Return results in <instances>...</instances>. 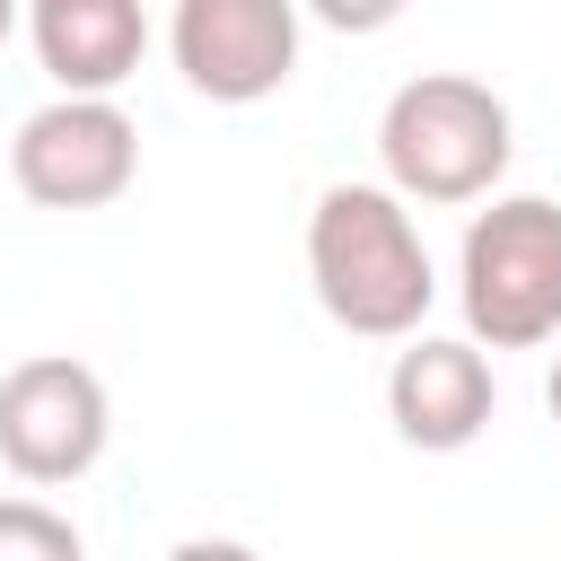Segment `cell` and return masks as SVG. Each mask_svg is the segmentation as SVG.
Masks as SVG:
<instances>
[{
	"mask_svg": "<svg viewBox=\"0 0 561 561\" xmlns=\"http://www.w3.org/2000/svg\"><path fill=\"white\" fill-rule=\"evenodd\" d=\"M307 280H316V307L359 342L421 333V316L438 298L430 245H421L412 202L394 184H324L316 193V210H307Z\"/></svg>",
	"mask_w": 561,
	"mask_h": 561,
	"instance_id": "1",
	"label": "cell"
},
{
	"mask_svg": "<svg viewBox=\"0 0 561 561\" xmlns=\"http://www.w3.org/2000/svg\"><path fill=\"white\" fill-rule=\"evenodd\" d=\"M508 149H517L508 96L465 70H421L377 114V167L403 202H438V210L491 202V184L508 175Z\"/></svg>",
	"mask_w": 561,
	"mask_h": 561,
	"instance_id": "2",
	"label": "cell"
},
{
	"mask_svg": "<svg viewBox=\"0 0 561 561\" xmlns=\"http://www.w3.org/2000/svg\"><path fill=\"white\" fill-rule=\"evenodd\" d=\"M456 307L482 351H535L561 333V202L491 193L456 245Z\"/></svg>",
	"mask_w": 561,
	"mask_h": 561,
	"instance_id": "3",
	"label": "cell"
},
{
	"mask_svg": "<svg viewBox=\"0 0 561 561\" xmlns=\"http://www.w3.org/2000/svg\"><path fill=\"white\" fill-rule=\"evenodd\" d=\"M9 175L35 210H105L140 175V123L114 96H53L18 123Z\"/></svg>",
	"mask_w": 561,
	"mask_h": 561,
	"instance_id": "4",
	"label": "cell"
},
{
	"mask_svg": "<svg viewBox=\"0 0 561 561\" xmlns=\"http://www.w3.org/2000/svg\"><path fill=\"white\" fill-rule=\"evenodd\" d=\"M114 438V403L105 377L70 351H35L0 377V465L18 482H79Z\"/></svg>",
	"mask_w": 561,
	"mask_h": 561,
	"instance_id": "5",
	"label": "cell"
},
{
	"mask_svg": "<svg viewBox=\"0 0 561 561\" xmlns=\"http://www.w3.org/2000/svg\"><path fill=\"white\" fill-rule=\"evenodd\" d=\"M298 0H175L167 53L193 96L210 105H263L298 70Z\"/></svg>",
	"mask_w": 561,
	"mask_h": 561,
	"instance_id": "6",
	"label": "cell"
},
{
	"mask_svg": "<svg viewBox=\"0 0 561 561\" xmlns=\"http://www.w3.org/2000/svg\"><path fill=\"white\" fill-rule=\"evenodd\" d=\"M491 403H500V386H491V359L473 333L465 342L456 333H403V351L386 368V421L403 447L456 456L491 430Z\"/></svg>",
	"mask_w": 561,
	"mask_h": 561,
	"instance_id": "7",
	"label": "cell"
},
{
	"mask_svg": "<svg viewBox=\"0 0 561 561\" xmlns=\"http://www.w3.org/2000/svg\"><path fill=\"white\" fill-rule=\"evenodd\" d=\"M26 35L61 96H114L149 53L140 0H26Z\"/></svg>",
	"mask_w": 561,
	"mask_h": 561,
	"instance_id": "8",
	"label": "cell"
},
{
	"mask_svg": "<svg viewBox=\"0 0 561 561\" xmlns=\"http://www.w3.org/2000/svg\"><path fill=\"white\" fill-rule=\"evenodd\" d=\"M0 561H88L70 517L44 500H0Z\"/></svg>",
	"mask_w": 561,
	"mask_h": 561,
	"instance_id": "9",
	"label": "cell"
},
{
	"mask_svg": "<svg viewBox=\"0 0 561 561\" xmlns=\"http://www.w3.org/2000/svg\"><path fill=\"white\" fill-rule=\"evenodd\" d=\"M316 26H333V35H377V26H394L412 0H298Z\"/></svg>",
	"mask_w": 561,
	"mask_h": 561,
	"instance_id": "10",
	"label": "cell"
},
{
	"mask_svg": "<svg viewBox=\"0 0 561 561\" xmlns=\"http://www.w3.org/2000/svg\"><path fill=\"white\" fill-rule=\"evenodd\" d=\"M167 561H263L254 543H228V535H193V543H175Z\"/></svg>",
	"mask_w": 561,
	"mask_h": 561,
	"instance_id": "11",
	"label": "cell"
},
{
	"mask_svg": "<svg viewBox=\"0 0 561 561\" xmlns=\"http://www.w3.org/2000/svg\"><path fill=\"white\" fill-rule=\"evenodd\" d=\"M18 26H26V0H0V44H9Z\"/></svg>",
	"mask_w": 561,
	"mask_h": 561,
	"instance_id": "12",
	"label": "cell"
},
{
	"mask_svg": "<svg viewBox=\"0 0 561 561\" xmlns=\"http://www.w3.org/2000/svg\"><path fill=\"white\" fill-rule=\"evenodd\" d=\"M543 403H552V421H561V359H552V377H543Z\"/></svg>",
	"mask_w": 561,
	"mask_h": 561,
	"instance_id": "13",
	"label": "cell"
}]
</instances>
